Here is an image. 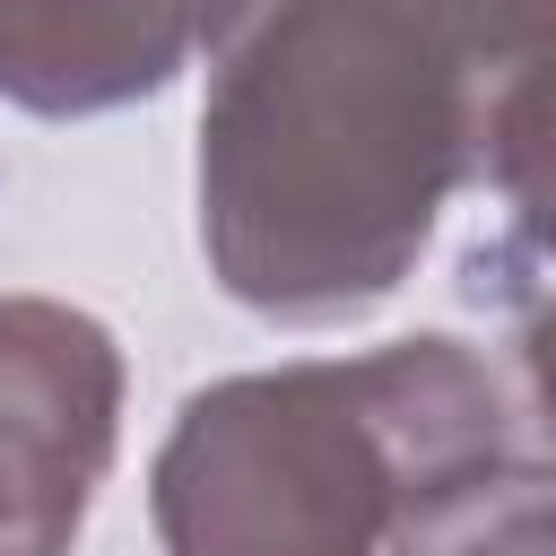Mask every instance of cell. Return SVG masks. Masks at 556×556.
Returning <instances> with one entry per match:
<instances>
[{
	"mask_svg": "<svg viewBox=\"0 0 556 556\" xmlns=\"http://www.w3.org/2000/svg\"><path fill=\"white\" fill-rule=\"evenodd\" d=\"M504 78L495 0H226L200 96L208 278L287 330L400 295Z\"/></svg>",
	"mask_w": 556,
	"mask_h": 556,
	"instance_id": "cell-1",
	"label": "cell"
},
{
	"mask_svg": "<svg viewBox=\"0 0 556 556\" xmlns=\"http://www.w3.org/2000/svg\"><path fill=\"white\" fill-rule=\"evenodd\" d=\"M495 452V374L417 330L191 391L148 460V521L165 556H382L434 486Z\"/></svg>",
	"mask_w": 556,
	"mask_h": 556,
	"instance_id": "cell-2",
	"label": "cell"
},
{
	"mask_svg": "<svg viewBox=\"0 0 556 556\" xmlns=\"http://www.w3.org/2000/svg\"><path fill=\"white\" fill-rule=\"evenodd\" d=\"M513 356H521V391H530V408H539V426H547V443H556V295L521 321Z\"/></svg>",
	"mask_w": 556,
	"mask_h": 556,
	"instance_id": "cell-7",
	"label": "cell"
},
{
	"mask_svg": "<svg viewBox=\"0 0 556 556\" xmlns=\"http://www.w3.org/2000/svg\"><path fill=\"white\" fill-rule=\"evenodd\" d=\"M478 182L504 200L513 235H521L539 261H556V43L486 96Z\"/></svg>",
	"mask_w": 556,
	"mask_h": 556,
	"instance_id": "cell-6",
	"label": "cell"
},
{
	"mask_svg": "<svg viewBox=\"0 0 556 556\" xmlns=\"http://www.w3.org/2000/svg\"><path fill=\"white\" fill-rule=\"evenodd\" d=\"M122 443V348L61 295H0V556H70Z\"/></svg>",
	"mask_w": 556,
	"mask_h": 556,
	"instance_id": "cell-3",
	"label": "cell"
},
{
	"mask_svg": "<svg viewBox=\"0 0 556 556\" xmlns=\"http://www.w3.org/2000/svg\"><path fill=\"white\" fill-rule=\"evenodd\" d=\"M226 0H0V104L78 122L165 96Z\"/></svg>",
	"mask_w": 556,
	"mask_h": 556,
	"instance_id": "cell-4",
	"label": "cell"
},
{
	"mask_svg": "<svg viewBox=\"0 0 556 556\" xmlns=\"http://www.w3.org/2000/svg\"><path fill=\"white\" fill-rule=\"evenodd\" d=\"M382 556H556V469L495 452L434 486Z\"/></svg>",
	"mask_w": 556,
	"mask_h": 556,
	"instance_id": "cell-5",
	"label": "cell"
}]
</instances>
